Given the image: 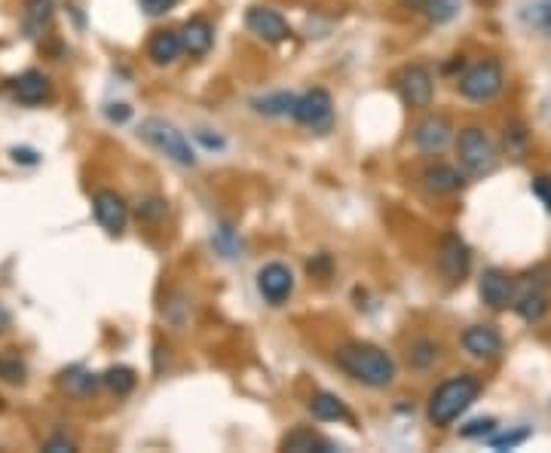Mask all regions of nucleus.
Segmentation results:
<instances>
[{
    "instance_id": "nucleus-1",
    "label": "nucleus",
    "mask_w": 551,
    "mask_h": 453,
    "mask_svg": "<svg viewBox=\"0 0 551 453\" xmlns=\"http://www.w3.org/2000/svg\"><path fill=\"white\" fill-rule=\"evenodd\" d=\"M338 365L346 377H353L355 383L371 386V390H386L396 383V358L380 347L371 343H346L338 349Z\"/></svg>"
},
{
    "instance_id": "nucleus-8",
    "label": "nucleus",
    "mask_w": 551,
    "mask_h": 453,
    "mask_svg": "<svg viewBox=\"0 0 551 453\" xmlns=\"http://www.w3.org/2000/svg\"><path fill=\"white\" fill-rule=\"evenodd\" d=\"M472 270V248L456 233H447L438 248V273L450 285H463Z\"/></svg>"
},
{
    "instance_id": "nucleus-6",
    "label": "nucleus",
    "mask_w": 551,
    "mask_h": 453,
    "mask_svg": "<svg viewBox=\"0 0 551 453\" xmlns=\"http://www.w3.org/2000/svg\"><path fill=\"white\" fill-rule=\"evenodd\" d=\"M291 117L297 120L304 129L310 132H319L325 135L328 129L334 126V102L325 89H310L304 96H297V105H295V113Z\"/></svg>"
},
{
    "instance_id": "nucleus-20",
    "label": "nucleus",
    "mask_w": 551,
    "mask_h": 453,
    "mask_svg": "<svg viewBox=\"0 0 551 453\" xmlns=\"http://www.w3.org/2000/svg\"><path fill=\"white\" fill-rule=\"evenodd\" d=\"M282 450H291V453H331L334 444L328 441L325 435L313 432V429H295L282 438Z\"/></svg>"
},
{
    "instance_id": "nucleus-21",
    "label": "nucleus",
    "mask_w": 551,
    "mask_h": 453,
    "mask_svg": "<svg viewBox=\"0 0 551 453\" xmlns=\"http://www.w3.org/2000/svg\"><path fill=\"white\" fill-rule=\"evenodd\" d=\"M310 414L316 416L319 423H343L349 420V407L343 405L334 392H316L310 398Z\"/></svg>"
},
{
    "instance_id": "nucleus-29",
    "label": "nucleus",
    "mask_w": 551,
    "mask_h": 453,
    "mask_svg": "<svg viewBox=\"0 0 551 453\" xmlns=\"http://www.w3.org/2000/svg\"><path fill=\"white\" fill-rule=\"evenodd\" d=\"M25 377H28L25 362H21L19 356L4 352V356H0V380H4V383H13V386H21L25 383Z\"/></svg>"
},
{
    "instance_id": "nucleus-11",
    "label": "nucleus",
    "mask_w": 551,
    "mask_h": 453,
    "mask_svg": "<svg viewBox=\"0 0 551 453\" xmlns=\"http://www.w3.org/2000/svg\"><path fill=\"white\" fill-rule=\"evenodd\" d=\"M548 285L536 282V279L527 276L524 285H521V291L514 294V313L521 315V319L527 322V325H536V322H542L548 315Z\"/></svg>"
},
{
    "instance_id": "nucleus-12",
    "label": "nucleus",
    "mask_w": 551,
    "mask_h": 453,
    "mask_svg": "<svg viewBox=\"0 0 551 453\" xmlns=\"http://www.w3.org/2000/svg\"><path fill=\"white\" fill-rule=\"evenodd\" d=\"M478 291H481V300L488 304L490 309H505L514 304V294H518V289H514V279L509 276V273L503 270H484L481 273V282H478Z\"/></svg>"
},
{
    "instance_id": "nucleus-34",
    "label": "nucleus",
    "mask_w": 551,
    "mask_h": 453,
    "mask_svg": "<svg viewBox=\"0 0 551 453\" xmlns=\"http://www.w3.org/2000/svg\"><path fill=\"white\" fill-rule=\"evenodd\" d=\"M530 21H533V28H539L542 34H548V38H551V4H539V6H533Z\"/></svg>"
},
{
    "instance_id": "nucleus-41",
    "label": "nucleus",
    "mask_w": 551,
    "mask_h": 453,
    "mask_svg": "<svg viewBox=\"0 0 551 453\" xmlns=\"http://www.w3.org/2000/svg\"><path fill=\"white\" fill-rule=\"evenodd\" d=\"M10 313H6V306L4 304H0V331H6V328H10Z\"/></svg>"
},
{
    "instance_id": "nucleus-19",
    "label": "nucleus",
    "mask_w": 551,
    "mask_h": 453,
    "mask_svg": "<svg viewBox=\"0 0 551 453\" xmlns=\"http://www.w3.org/2000/svg\"><path fill=\"white\" fill-rule=\"evenodd\" d=\"M178 34H181L184 53H190V55H205L214 43V28L205 19H190Z\"/></svg>"
},
{
    "instance_id": "nucleus-7",
    "label": "nucleus",
    "mask_w": 551,
    "mask_h": 453,
    "mask_svg": "<svg viewBox=\"0 0 551 453\" xmlns=\"http://www.w3.org/2000/svg\"><path fill=\"white\" fill-rule=\"evenodd\" d=\"M396 86H398V92H402L405 105L413 107V111H426V107L432 105L435 83L426 64H407V68H402L396 77Z\"/></svg>"
},
{
    "instance_id": "nucleus-2",
    "label": "nucleus",
    "mask_w": 551,
    "mask_h": 453,
    "mask_svg": "<svg viewBox=\"0 0 551 453\" xmlns=\"http://www.w3.org/2000/svg\"><path fill=\"white\" fill-rule=\"evenodd\" d=\"M478 392H481V383H478V377H472V373L450 377L447 383H441L438 390L432 392V398H429V423L438 429L456 423L472 405H475Z\"/></svg>"
},
{
    "instance_id": "nucleus-33",
    "label": "nucleus",
    "mask_w": 551,
    "mask_h": 453,
    "mask_svg": "<svg viewBox=\"0 0 551 453\" xmlns=\"http://www.w3.org/2000/svg\"><path fill=\"white\" fill-rule=\"evenodd\" d=\"M163 214H166V203H163V199H141L138 203L141 221H160Z\"/></svg>"
},
{
    "instance_id": "nucleus-16",
    "label": "nucleus",
    "mask_w": 551,
    "mask_h": 453,
    "mask_svg": "<svg viewBox=\"0 0 551 453\" xmlns=\"http://www.w3.org/2000/svg\"><path fill=\"white\" fill-rule=\"evenodd\" d=\"M420 181H423L426 190L435 193V197H450V193L466 187V172L454 169V165H447V163H435L420 175Z\"/></svg>"
},
{
    "instance_id": "nucleus-22",
    "label": "nucleus",
    "mask_w": 551,
    "mask_h": 453,
    "mask_svg": "<svg viewBox=\"0 0 551 453\" xmlns=\"http://www.w3.org/2000/svg\"><path fill=\"white\" fill-rule=\"evenodd\" d=\"M59 383H62V390H64V392L77 395V398H86V395H92V392L98 390L102 377H98V373L83 371V368H71V371H64V373H62Z\"/></svg>"
},
{
    "instance_id": "nucleus-38",
    "label": "nucleus",
    "mask_w": 551,
    "mask_h": 453,
    "mask_svg": "<svg viewBox=\"0 0 551 453\" xmlns=\"http://www.w3.org/2000/svg\"><path fill=\"white\" fill-rule=\"evenodd\" d=\"M533 193L542 199V206H546V212H551V178H546V175H542V178H536V181H533Z\"/></svg>"
},
{
    "instance_id": "nucleus-25",
    "label": "nucleus",
    "mask_w": 551,
    "mask_h": 453,
    "mask_svg": "<svg viewBox=\"0 0 551 453\" xmlns=\"http://www.w3.org/2000/svg\"><path fill=\"white\" fill-rule=\"evenodd\" d=\"M438 356H441L438 343L426 340V337H423V340H413V343H411V349H407V362H411V368H417V371L435 368Z\"/></svg>"
},
{
    "instance_id": "nucleus-30",
    "label": "nucleus",
    "mask_w": 551,
    "mask_h": 453,
    "mask_svg": "<svg viewBox=\"0 0 551 453\" xmlns=\"http://www.w3.org/2000/svg\"><path fill=\"white\" fill-rule=\"evenodd\" d=\"M214 246H218V251L224 257H239V248H242V242L236 239V233H233V227H227V224H221L218 230H214Z\"/></svg>"
},
{
    "instance_id": "nucleus-3",
    "label": "nucleus",
    "mask_w": 551,
    "mask_h": 453,
    "mask_svg": "<svg viewBox=\"0 0 551 453\" xmlns=\"http://www.w3.org/2000/svg\"><path fill=\"white\" fill-rule=\"evenodd\" d=\"M138 138L147 147H154L156 154H163L166 160L178 165H196V150L188 141V135L181 132L175 123L163 117H145L138 123Z\"/></svg>"
},
{
    "instance_id": "nucleus-35",
    "label": "nucleus",
    "mask_w": 551,
    "mask_h": 453,
    "mask_svg": "<svg viewBox=\"0 0 551 453\" xmlns=\"http://www.w3.org/2000/svg\"><path fill=\"white\" fill-rule=\"evenodd\" d=\"M104 117L111 120V123H126V120L132 117V107H129L126 102L107 105V107H104Z\"/></svg>"
},
{
    "instance_id": "nucleus-24",
    "label": "nucleus",
    "mask_w": 551,
    "mask_h": 453,
    "mask_svg": "<svg viewBox=\"0 0 551 453\" xmlns=\"http://www.w3.org/2000/svg\"><path fill=\"white\" fill-rule=\"evenodd\" d=\"M295 105H297V96H291V92H276V96L257 98L255 111L267 113V117H291V113H295Z\"/></svg>"
},
{
    "instance_id": "nucleus-27",
    "label": "nucleus",
    "mask_w": 551,
    "mask_h": 453,
    "mask_svg": "<svg viewBox=\"0 0 551 453\" xmlns=\"http://www.w3.org/2000/svg\"><path fill=\"white\" fill-rule=\"evenodd\" d=\"M420 10H423V16L429 21H435V25H445V21L460 16V0H426Z\"/></svg>"
},
{
    "instance_id": "nucleus-13",
    "label": "nucleus",
    "mask_w": 551,
    "mask_h": 453,
    "mask_svg": "<svg viewBox=\"0 0 551 453\" xmlns=\"http://www.w3.org/2000/svg\"><path fill=\"white\" fill-rule=\"evenodd\" d=\"M246 28L255 38H261L267 43H282L291 34L288 21L279 16L276 10H270V6H252V10L246 13Z\"/></svg>"
},
{
    "instance_id": "nucleus-36",
    "label": "nucleus",
    "mask_w": 551,
    "mask_h": 453,
    "mask_svg": "<svg viewBox=\"0 0 551 453\" xmlns=\"http://www.w3.org/2000/svg\"><path fill=\"white\" fill-rule=\"evenodd\" d=\"M43 450H49V453H71V450H74V441H71V438H64V435H53V438H46V441H43Z\"/></svg>"
},
{
    "instance_id": "nucleus-31",
    "label": "nucleus",
    "mask_w": 551,
    "mask_h": 453,
    "mask_svg": "<svg viewBox=\"0 0 551 453\" xmlns=\"http://www.w3.org/2000/svg\"><path fill=\"white\" fill-rule=\"evenodd\" d=\"M497 432V420L493 416H481V420H472L469 426H463L460 429V435L463 438H488Z\"/></svg>"
},
{
    "instance_id": "nucleus-42",
    "label": "nucleus",
    "mask_w": 551,
    "mask_h": 453,
    "mask_svg": "<svg viewBox=\"0 0 551 453\" xmlns=\"http://www.w3.org/2000/svg\"><path fill=\"white\" fill-rule=\"evenodd\" d=\"M402 4H405V6H423L426 0H402Z\"/></svg>"
},
{
    "instance_id": "nucleus-5",
    "label": "nucleus",
    "mask_w": 551,
    "mask_h": 453,
    "mask_svg": "<svg viewBox=\"0 0 551 453\" xmlns=\"http://www.w3.org/2000/svg\"><path fill=\"white\" fill-rule=\"evenodd\" d=\"M503 86H505L503 64L497 59H484L472 64L466 74L460 77V96L475 105H484V102H493L503 92Z\"/></svg>"
},
{
    "instance_id": "nucleus-32",
    "label": "nucleus",
    "mask_w": 551,
    "mask_h": 453,
    "mask_svg": "<svg viewBox=\"0 0 551 453\" xmlns=\"http://www.w3.org/2000/svg\"><path fill=\"white\" fill-rule=\"evenodd\" d=\"M530 438V429H518V432H509V435H499V438H490V448L493 450H505V448H518Z\"/></svg>"
},
{
    "instance_id": "nucleus-14",
    "label": "nucleus",
    "mask_w": 551,
    "mask_h": 453,
    "mask_svg": "<svg viewBox=\"0 0 551 453\" xmlns=\"http://www.w3.org/2000/svg\"><path fill=\"white\" fill-rule=\"evenodd\" d=\"M450 138H454V126L441 113H432V117H426L423 123H417V129H413V145L423 154H441L450 145Z\"/></svg>"
},
{
    "instance_id": "nucleus-18",
    "label": "nucleus",
    "mask_w": 551,
    "mask_h": 453,
    "mask_svg": "<svg viewBox=\"0 0 551 453\" xmlns=\"http://www.w3.org/2000/svg\"><path fill=\"white\" fill-rule=\"evenodd\" d=\"M181 53H184L181 34L169 31V28L154 31V38H150V43H147V55H150V62L154 64H171Z\"/></svg>"
},
{
    "instance_id": "nucleus-23",
    "label": "nucleus",
    "mask_w": 551,
    "mask_h": 453,
    "mask_svg": "<svg viewBox=\"0 0 551 453\" xmlns=\"http://www.w3.org/2000/svg\"><path fill=\"white\" fill-rule=\"evenodd\" d=\"M503 150L512 156V160H524L527 150H530V132H527L524 123H509L505 126V135H503Z\"/></svg>"
},
{
    "instance_id": "nucleus-28",
    "label": "nucleus",
    "mask_w": 551,
    "mask_h": 453,
    "mask_svg": "<svg viewBox=\"0 0 551 453\" xmlns=\"http://www.w3.org/2000/svg\"><path fill=\"white\" fill-rule=\"evenodd\" d=\"M21 4H25V19L31 28H43L53 21V10H55L53 0H21Z\"/></svg>"
},
{
    "instance_id": "nucleus-26",
    "label": "nucleus",
    "mask_w": 551,
    "mask_h": 453,
    "mask_svg": "<svg viewBox=\"0 0 551 453\" xmlns=\"http://www.w3.org/2000/svg\"><path fill=\"white\" fill-rule=\"evenodd\" d=\"M102 383L113 395H129V392L135 390V383H138V377H135L132 368H123V365H117V368H107L102 373Z\"/></svg>"
},
{
    "instance_id": "nucleus-15",
    "label": "nucleus",
    "mask_w": 551,
    "mask_h": 453,
    "mask_svg": "<svg viewBox=\"0 0 551 453\" xmlns=\"http://www.w3.org/2000/svg\"><path fill=\"white\" fill-rule=\"evenodd\" d=\"M463 349L472 358H478V362H490V358H497L503 352V337L490 325H472L463 331Z\"/></svg>"
},
{
    "instance_id": "nucleus-10",
    "label": "nucleus",
    "mask_w": 551,
    "mask_h": 453,
    "mask_svg": "<svg viewBox=\"0 0 551 453\" xmlns=\"http://www.w3.org/2000/svg\"><path fill=\"white\" fill-rule=\"evenodd\" d=\"M92 212H96V221L102 224L111 236H120L129 224V206L120 193L113 190H98L92 197Z\"/></svg>"
},
{
    "instance_id": "nucleus-40",
    "label": "nucleus",
    "mask_w": 551,
    "mask_h": 453,
    "mask_svg": "<svg viewBox=\"0 0 551 453\" xmlns=\"http://www.w3.org/2000/svg\"><path fill=\"white\" fill-rule=\"evenodd\" d=\"M13 160L16 163H25V165H38V154L28 147H13Z\"/></svg>"
},
{
    "instance_id": "nucleus-17",
    "label": "nucleus",
    "mask_w": 551,
    "mask_h": 453,
    "mask_svg": "<svg viewBox=\"0 0 551 453\" xmlns=\"http://www.w3.org/2000/svg\"><path fill=\"white\" fill-rule=\"evenodd\" d=\"M13 98L21 105H43L53 98V83L43 71H25L13 80Z\"/></svg>"
},
{
    "instance_id": "nucleus-9",
    "label": "nucleus",
    "mask_w": 551,
    "mask_h": 453,
    "mask_svg": "<svg viewBox=\"0 0 551 453\" xmlns=\"http://www.w3.org/2000/svg\"><path fill=\"white\" fill-rule=\"evenodd\" d=\"M257 291L270 306H282L295 294V273L285 264H267L257 273Z\"/></svg>"
},
{
    "instance_id": "nucleus-4",
    "label": "nucleus",
    "mask_w": 551,
    "mask_h": 453,
    "mask_svg": "<svg viewBox=\"0 0 551 453\" xmlns=\"http://www.w3.org/2000/svg\"><path fill=\"white\" fill-rule=\"evenodd\" d=\"M456 160H460V169L472 178L490 175L497 169V147H493L490 135L478 126L463 129L460 138H456Z\"/></svg>"
},
{
    "instance_id": "nucleus-39",
    "label": "nucleus",
    "mask_w": 551,
    "mask_h": 453,
    "mask_svg": "<svg viewBox=\"0 0 551 453\" xmlns=\"http://www.w3.org/2000/svg\"><path fill=\"white\" fill-rule=\"evenodd\" d=\"M306 270H310L313 276H328V270H331V261H328V255H319L316 261L306 264Z\"/></svg>"
},
{
    "instance_id": "nucleus-37",
    "label": "nucleus",
    "mask_w": 551,
    "mask_h": 453,
    "mask_svg": "<svg viewBox=\"0 0 551 453\" xmlns=\"http://www.w3.org/2000/svg\"><path fill=\"white\" fill-rule=\"evenodd\" d=\"M138 4L147 16H163V13H169L175 6V0H138Z\"/></svg>"
}]
</instances>
